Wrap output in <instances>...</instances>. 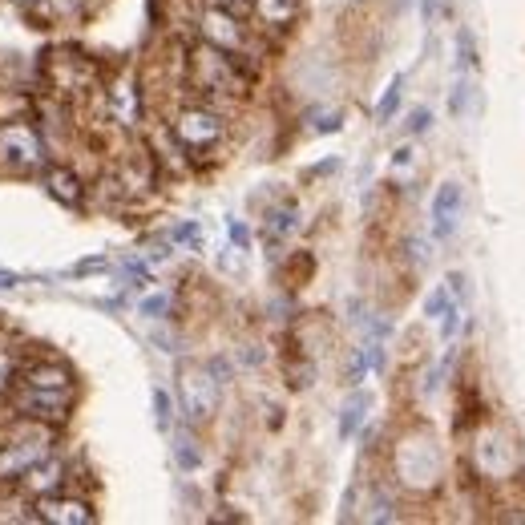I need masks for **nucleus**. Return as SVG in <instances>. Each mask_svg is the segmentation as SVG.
<instances>
[{"instance_id":"1a4fd4ad","label":"nucleus","mask_w":525,"mask_h":525,"mask_svg":"<svg viewBox=\"0 0 525 525\" xmlns=\"http://www.w3.org/2000/svg\"><path fill=\"white\" fill-rule=\"evenodd\" d=\"M101 93H105V110H110L114 126H122V130H138L142 126V118H146V89H142L138 73H118Z\"/></svg>"},{"instance_id":"412c9836","label":"nucleus","mask_w":525,"mask_h":525,"mask_svg":"<svg viewBox=\"0 0 525 525\" xmlns=\"http://www.w3.org/2000/svg\"><path fill=\"white\" fill-rule=\"evenodd\" d=\"M400 97H404V73H396V77L388 81L384 97L376 101V110H372V122H376V126H388V122L396 118V110H400Z\"/></svg>"},{"instance_id":"f704fd0d","label":"nucleus","mask_w":525,"mask_h":525,"mask_svg":"<svg viewBox=\"0 0 525 525\" xmlns=\"http://www.w3.org/2000/svg\"><path fill=\"white\" fill-rule=\"evenodd\" d=\"M227 235H231V247H235V251H243V255L251 251V227H247L243 219H227Z\"/></svg>"},{"instance_id":"4468645a","label":"nucleus","mask_w":525,"mask_h":525,"mask_svg":"<svg viewBox=\"0 0 525 525\" xmlns=\"http://www.w3.org/2000/svg\"><path fill=\"white\" fill-rule=\"evenodd\" d=\"M41 186H45V194H49L53 202H61V206H69V210H77V206L89 202V182H85L81 170L69 166V162H45V166H41Z\"/></svg>"},{"instance_id":"5701e85b","label":"nucleus","mask_w":525,"mask_h":525,"mask_svg":"<svg viewBox=\"0 0 525 525\" xmlns=\"http://www.w3.org/2000/svg\"><path fill=\"white\" fill-rule=\"evenodd\" d=\"M41 9H45L49 21L69 25V21H81L89 13V0H41Z\"/></svg>"},{"instance_id":"6ab92c4d","label":"nucleus","mask_w":525,"mask_h":525,"mask_svg":"<svg viewBox=\"0 0 525 525\" xmlns=\"http://www.w3.org/2000/svg\"><path fill=\"white\" fill-rule=\"evenodd\" d=\"M368 408H372V396L356 388V392L348 396V404L340 408V425H336V429H340V441H352V437L360 433V425L368 420Z\"/></svg>"},{"instance_id":"393cba45","label":"nucleus","mask_w":525,"mask_h":525,"mask_svg":"<svg viewBox=\"0 0 525 525\" xmlns=\"http://www.w3.org/2000/svg\"><path fill=\"white\" fill-rule=\"evenodd\" d=\"M17 372H21V356H17V348L0 344V396H5V392L17 384Z\"/></svg>"},{"instance_id":"20e7f679","label":"nucleus","mask_w":525,"mask_h":525,"mask_svg":"<svg viewBox=\"0 0 525 525\" xmlns=\"http://www.w3.org/2000/svg\"><path fill=\"white\" fill-rule=\"evenodd\" d=\"M49 162V142L41 126L29 118H5L0 122V170L9 174H41Z\"/></svg>"},{"instance_id":"a878e982","label":"nucleus","mask_w":525,"mask_h":525,"mask_svg":"<svg viewBox=\"0 0 525 525\" xmlns=\"http://www.w3.org/2000/svg\"><path fill=\"white\" fill-rule=\"evenodd\" d=\"M400 513H396V497L392 493H384V489H376L372 493V501H368V513H364V521H396Z\"/></svg>"},{"instance_id":"ddd939ff","label":"nucleus","mask_w":525,"mask_h":525,"mask_svg":"<svg viewBox=\"0 0 525 525\" xmlns=\"http://www.w3.org/2000/svg\"><path fill=\"white\" fill-rule=\"evenodd\" d=\"M73 485V469H69V461L53 449L49 457H41L13 489H21L29 501H37V497H49V493H61V489H69Z\"/></svg>"},{"instance_id":"2eb2a0df","label":"nucleus","mask_w":525,"mask_h":525,"mask_svg":"<svg viewBox=\"0 0 525 525\" xmlns=\"http://www.w3.org/2000/svg\"><path fill=\"white\" fill-rule=\"evenodd\" d=\"M429 215H433V239L437 243H449L461 227V215H465V186L461 182H441L437 194H433V206H429Z\"/></svg>"},{"instance_id":"58836bf2","label":"nucleus","mask_w":525,"mask_h":525,"mask_svg":"<svg viewBox=\"0 0 525 525\" xmlns=\"http://www.w3.org/2000/svg\"><path fill=\"white\" fill-rule=\"evenodd\" d=\"M437 9H441V0H420V17H425V25H433Z\"/></svg>"},{"instance_id":"b1692460","label":"nucleus","mask_w":525,"mask_h":525,"mask_svg":"<svg viewBox=\"0 0 525 525\" xmlns=\"http://www.w3.org/2000/svg\"><path fill=\"white\" fill-rule=\"evenodd\" d=\"M174 461H178V469H182V473H194V469L202 465V449H198V441L182 433V437L174 441Z\"/></svg>"},{"instance_id":"e433bc0d","label":"nucleus","mask_w":525,"mask_h":525,"mask_svg":"<svg viewBox=\"0 0 525 525\" xmlns=\"http://www.w3.org/2000/svg\"><path fill=\"white\" fill-rule=\"evenodd\" d=\"M408 259H412V267H425V263H429V247H425V239H408Z\"/></svg>"},{"instance_id":"39448f33","label":"nucleus","mask_w":525,"mask_h":525,"mask_svg":"<svg viewBox=\"0 0 525 525\" xmlns=\"http://www.w3.org/2000/svg\"><path fill=\"white\" fill-rule=\"evenodd\" d=\"M0 400H5V408H9L17 420H41V425L61 429L65 420L73 416L77 388H33V384H13Z\"/></svg>"},{"instance_id":"7c9ffc66","label":"nucleus","mask_w":525,"mask_h":525,"mask_svg":"<svg viewBox=\"0 0 525 525\" xmlns=\"http://www.w3.org/2000/svg\"><path fill=\"white\" fill-rule=\"evenodd\" d=\"M461 315H465V303H457V299H453V303L445 307V315L437 320V324H441V340H445V344H453V336L461 332Z\"/></svg>"},{"instance_id":"0eeeda50","label":"nucleus","mask_w":525,"mask_h":525,"mask_svg":"<svg viewBox=\"0 0 525 525\" xmlns=\"http://www.w3.org/2000/svg\"><path fill=\"white\" fill-rule=\"evenodd\" d=\"M223 388L219 376L202 364H186L182 376H178V408L186 412V425H206L210 416L219 412V400H223Z\"/></svg>"},{"instance_id":"79ce46f5","label":"nucleus","mask_w":525,"mask_h":525,"mask_svg":"<svg viewBox=\"0 0 525 525\" xmlns=\"http://www.w3.org/2000/svg\"><path fill=\"white\" fill-rule=\"evenodd\" d=\"M17 9H41V0H13Z\"/></svg>"},{"instance_id":"f03ea898","label":"nucleus","mask_w":525,"mask_h":525,"mask_svg":"<svg viewBox=\"0 0 525 525\" xmlns=\"http://www.w3.org/2000/svg\"><path fill=\"white\" fill-rule=\"evenodd\" d=\"M166 130L174 134V142L182 146V154L194 162H206L215 158L231 134V122L223 114V105L206 101V97H194V101H182L178 110L166 118Z\"/></svg>"},{"instance_id":"37998d69","label":"nucleus","mask_w":525,"mask_h":525,"mask_svg":"<svg viewBox=\"0 0 525 525\" xmlns=\"http://www.w3.org/2000/svg\"><path fill=\"white\" fill-rule=\"evenodd\" d=\"M352 5H360V0H352Z\"/></svg>"},{"instance_id":"72a5a7b5","label":"nucleus","mask_w":525,"mask_h":525,"mask_svg":"<svg viewBox=\"0 0 525 525\" xmlns=\"http://www.w3.org/2000/svg\"><path fill=\"white\" fill-rule=\"evenodd\" d=\"M449 303H453V295H449V287L441 283V287H433V291H429V299H425V315H429V320H441Z\"/></svg>"},{"instance_id":"9d476101","label":"nucleus","mask_w":525,"mask_h":525,"mask_svg":"<svg viewBox=\"0 0 525 525\" xmlns=\"http://www.w3.org/2000/svg\"><path fill=\"white\" fill-rule=\"evenodd\" d=\"M49 77V89L61 93V97H77V93H89V89H101L97 81V65L85 61L81 53H57L45 69Z\"/></svg>"},{"instance_id":"9b49d317","label":"nucleus","mask_w":525,"mask_h":525,"mask_svg":"<svg viewBox=\"0 0 525 525\" xmlns=\"http://www.w3.org/2000/svg\"><path fill=\"white\" fill-rule=\"evenodd\" d=\"M33 509H37V521H49V525H93V521H97L93 497L73 493V489H61V493L37 497Z\"/></svg>"},{"instance_id":"2f4dec72","label":"nucleus","mask_w":525,"mask_h":525,"mask_svg":"<svg viewBox=\"0 0 525 525\" xmlns=\"http://www.w3.org/2000/svg\"><path fill=\"white\" fill-rule=\"evenodd\" d=\"M340 130H344V110L311 114V134H340Z\"/></svg>"},{"instance_id":"f257e3e1","label":"nucleus","mask_w":525,"mask_h":525,"mask_svg":"<svg viewBox=\"0 0 525 525\" xmlns=\"http://www.w3.org/2000/svg\"><path fill=\"white\" fill-rule=\"evenodd\" d=\"M186 85L198 89L206 101L223 105L227 97H247L251 93V69L239 57H231L215 45L194 41L186 49Z\"/></svg>"},{"instance_id":"7ed1b4c3","label":"nucleus","mask_w":525,"mask_h":525,"mask_svg":"<svg viewBox=\"0 0 525 525\" xmlns=\"http://www.w3.org/2000/svg\"><path fill=\"white\" fill-rule=\"evenodd\" d=\"M57 449V429L41 420H21L17 433L0 437V489H13L41 457Z\"/></svg>"},{"instance_id":"f3484780","label":"nucleus","mask_w":525,"mask_h":525,"mask_svg":"<svg viewBox=\"0 0 525 525\" xmlns=\"http://www.w3.org/2000/svg\"><path fill=\"white\" fill-rule=\"evenodd\" d=\"M299 231V202L295 198H279L271 210H267V219H263V243L271 247V259L275 251Z\"/></svg>"},{"instance_id":"4be33fe9","label":"nucleus","mask_w":525,"mask_h":525,"mask_svg":"<svg viewBox=\"0 0 525 525\" xmlns=\"http://www.w3.org/2000/svg\"><path fill=\"white\" fill-rule=\"evenodd\" d=\"M477 65H481V57H477V37H473V29H457V57H453L457 77H469Z\"/></svg>"},{"instance_id":"a211bd4d","label":"nucleus","mask_w":525,"mask_h":525,"mask_svg":"<svg viewBox=\"0 0 525 525\" xmlns=\"http://www.w3.org/2000/svg\"><path fill=\"white\" fill-rule=\"evenodd\" d=\"M513 445L497 441V437H477V469L493 481H505L513 473Z\"/></svg>"},{"instance_id":"c9c22d12","label":"nucleus","mask_w":525,"mask_h":525,"mask_svg":"<svg viewBox=\"0 0 525 525\" xmlns=\"http://www.w3.org/2000/svg\"><path fill=\"white\" fill-rule=\"evenodd\" d=\"M368 372H372V364H368V352H364V348H356V356L348 360V384H352V388H360Z\"/></svg>"},{"instance_id":"423d86ee","label":"nucleus","mask_w":525,"mask_h":525,"mask_svg":"<svg viewBox=\"0 0 525 525\" xmlns=\"http://www.w3.org/2000/svg\"><path fill=\"white\" fill-rule=\"evenodd\" d=\"M194 25H198V41H206V45H215V49L239 57L243 65L251 61V53H255V45H259V33L251 29V21H243L239 13L223 9V5H206V9L194 17Z\"/></svg>"},{"instance_id":"c85d7f7f","label":"nucleus","mask_w":525,"mask_h":525,"mask_svg":"<svg viewBox=\"0 0 525 525\" xmlns=\"http://www.w3.org/2000/svg\"><path fill=\"white\" fill-rule=\"evenodd\" d=\"M433 130V110H429V105H416V110L404 118V134L408 138H425Z\"/></svg>"},{"instance_id":"473e14b6","label":"nucleus","mask_w":525,"mask_h":525,"mask_svg":"<svg viewBox=\"0 0 525 525\" xmlns=\"http://www.w3.org/2000/svg\"><path fill=\"white\" fill-rule=\"evenodd\" d=\"M388 170H392V178H400V174H416V150H412V146H396Z\"/></svg>"},{"instance_id":"f8f14e48","label":"nucleus","mask_w":525,"mask_h":525,"mask_svg":"<svg viewBox=\"0 0 525 525\" xmlns=\"http://www.w3.org/2000/svg\"><path fill=\"white\" fill-rule=\"evenodd\" d=\"M247 17H251V29L267 41L291 33L303 17V0H251L247 5Z\"/></svg>"},{"instance_id":"4c0bfd02","label":"nucleus","mask_w":525,"mask_h":525,"mask_svg":"<svg viewBox=\"0 0 525 525\" xmlns=\"http://www.w3.org/2000/svg\"><path fill=\"white\" fill-rule=\"evenodd\" d=\"M101 267H110V259H105V255H97V259H85V263H77V267H73V275H93V271H101Z\"/></svg>"},{"instance_id":"bb28decb","label":"nucleus","mask_w":525,"mask_h":525,"mask_svg":"<svg viewBox=\"0 0 525 525\" xmlns=\"http://www.w3.org/2000/svg\"><path fill=\"white\" fill-rule=\"evenodd\" d=\"M170 247H190V251H198V247H202V227H198L194 219H182L178 227H170Z\"/></svg>"},{"instance_id":"a19ab883","label":"nucleus","mask_w":525,"mask_h":525,"mask_svg":"<svg viewBox=\"0 0 525 525\" xmlns=\"http://www.w3.org/2000/svg\"><path fill=\"white\" fill-rule=\"evenodd\" d=\"M17 283H25V275H13V271H0V291H9V287H17Z\"/></svg>"},{"instance_id":"aec40b11","label":"nucleus","mask_w":525,"mask_h":525,"mask_svg":"<svg viewBox=\"0 0 525 525\" xmlns=\"http://www.w3.org/2000/svg\"><path fill=\"white\" fill-rule=\"evenodd\" d=\"M138 315L142 320H150V324H166V320H174V291H146L142 299H138Z\"/></svg>"},{"instance_id":"ea45409f","label":"nucleus","mask_w":525,"mask_h":525,"mask_svg":"<svg viewBox=\"0 0 525 525\" xmlns=\"http://www.w3.org/2000/svg\"><path fill=\"white\" fill-rule=\"evenodd\" d=\"M210 5H223V9H231V13H247L251 0H210Z\"/></svg>"},{"instance_id":"6e6552de","label":"nucleus","mask_w":525,"mask_h":525,"mask_svg":"<svg viewBox=\"0 0 525 525\" xmlns=\"http://www.w3.org/2000/svg\"><path fill=\"white\" fill-rule=\"evenodd\" d=\"M396 481L408 489H433L441 481V449L429 437H404L396 449Z\"/></svg>"},{"instance_id":"cd10ccee","label":"nucleus","mask_w":525,"mask_h":525,"mask_svg":"<svg viewBox=\"0 0 525 525\" xmlns=\"http://www.w3.org/2000/svg\"><path fill=\"white\" fill-rule=\"evenodd\" d=\"M154 425L162 433H170V425H174V396L166 388H154Z\"/></svg>"},{"instance_id":"dca6fc26","label":"nucleus","mask_w":525,"mask_h":525,"mask_svg":"<svg viewBox=\"0 0 525 525\" xmlns=\"http://www.w3.org/2000/svg\"><path fill=\"white\" fill-rule=\"evenodd\" d=\"M17 384H33V388H77V372H73L65 360H57V356H41V360L21 364Z\"/></svg>"},{"instance_id":"c756f323","label":"nucleus","mask_w":525,"mask_h":525,"mask_svg":"<svg viewBox=\"0 0 525 525\" xmlns=\"http://www.w3.org/2000/svg\"><path fill=\"white\" fill-rule=\"evenodd\" d=\"M469 97H473V85H469V77H457V85L449 89V114H453V118H465V110H469Z\"/></svg>"}]
</instances>
